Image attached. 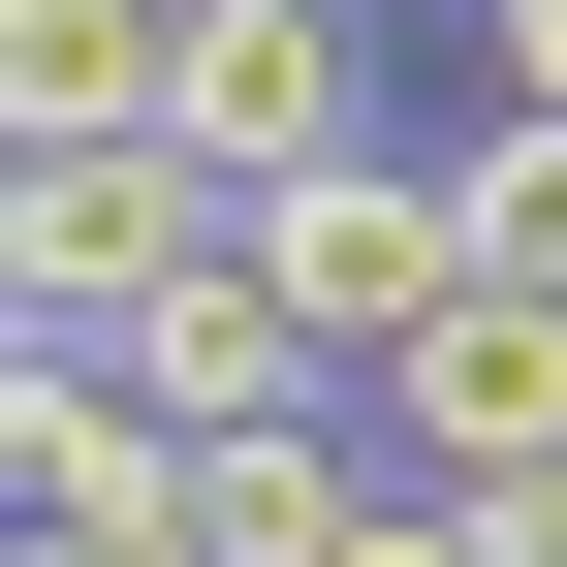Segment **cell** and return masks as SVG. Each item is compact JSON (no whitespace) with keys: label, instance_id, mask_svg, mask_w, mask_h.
I'll return each mask as SVG.
<instances>
[{"label":"cell","instance_id":"1","mask_svg":"<svg viewBox=\"0 0 567 567\" xmlns=\"http://www.w3.org/2000/svg\"><path fill=\"white\" fill-rule=\"evenodd\" d=\"M252 189L189 158V126H32V189H0V284L32 316H158V284H221Z\"/></svg>","mask_w":567,"mask_h":567},{"label":"cell","instance_id":"2","mask_svg":"<svg viewBox=\"0 0 567 567\" xmlns=\"http://www.w3.org/2000/svg\"><path fill=\"white\" fill-rule=\"evenodd\" d=\"M158 126H189L221 189L379 158V126H410V95H379V0H189V95H158Z\"/></svg>","mask_w":567,"mask_h":567},{"label":"cell","instance_id":"3","mask_svg":"<svg viewBox=\"0 0 567 567\" xmlns=\"http://www.w3.org/2000/svg\"><path fill=\"white\" fill-rule=\"evenodd\" d=\"M252 252H284V316H316L347 379H379V347H410V316L473 284V221H442V126H379V158H316V189H252Z\"/></svg>","mask_w":567,"mask_h":567},{"label":"cell","instance_id":"4","mask_svg":"<svg viewBox=\"0 0 567 567\" xmlns=\"http://www.w3.org/2000/svg\"><path fill=\"white\" fill-rule=\"evenodd\" d=\"M379 442H410V473H567V284H536V252H473L442 316L379 347Z\"/></svg>","mask_w":567,"mask_h":567},{"label":"cell","instance_id":"5","mask_svg":"<svg viewBox=\"0 0 567 567\" xmlns=\"http://www.w3.org/2000/svg\"><path fill=\"white\" fill-rule=\"evenodd\" d=\"M95 347H126V379L189 410V442H252V410H379V379H347L316 316H284V252H252V221H221V284H158V316H95Z\"/></svg>","mask_w":567,"mask_h":567},{"label":"cell","instance_id":"6","mask_svg":"<svg viewBox=\"0 0 567 567\" xmlns=\"http://www.w3.org/2000/svg\"><path fill=\"white\" fill-rule=\"evenodd\" d=\"M189 95V0H0V158L32 126H158Z\"/></svg>","mask_w":567,"mask_h":567},{"label":"cell","instance_id":"7","mask_svg":"<svg viewBox=\"0 0 567 567\" xmlns=\"http://www.w3.org/2000/svg\"><path fill=\"white\" fill-rule=\"evenodd\" d=\"M473 63H505V95H567V0H473Z\"/></svg>","mask_w":567,"mask_h":567},{"label":"cell","instance_id":"8","mask_svg":"<svg viewBox=\"0 0 567 567\" xmlns=\"http://www.w3.org/2000/svg\"><path fill=\"white\" fill-rule=\"evenodd\" d=\"M32 567H189V536H32Z\"/></svg>","mask_w":567,"mask_h":567}]
</instances>
